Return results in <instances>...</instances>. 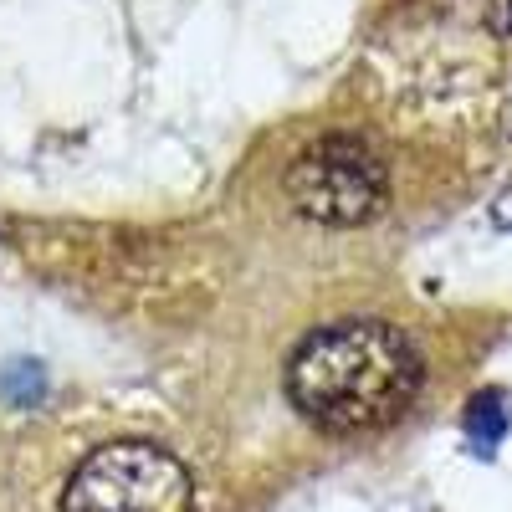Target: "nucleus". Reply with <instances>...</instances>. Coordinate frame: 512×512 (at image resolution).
Returning a JSON list of instances; mask_svg holds the SVG:
<instances>
[{
  "instance_id": "nucleus-3",
  "label": "nucleus",
  "mask_w": 512,
  "mask_h": 512,
  "mask_svg": "<svg viewBox=\"0 0 512 512\" xmlns=\"http://www.w3.org/2000/svg\"><path fill=\"white\" fill-rule=\"evenodd\" d=\"M287 200L297 205V216L318 226H364L390 200V175H384V159L364 139L333 134L292 159Z\"/></svg>"
},
{
  "instance_id": "nucleus-2",
  "label": "nucleus",
  "mask_w": 512,
  "mask_h": 512,
  "mask_svg": "<svg viewBox=\"0 0 512 512\" xmlns=\"http://www.w3.org/2000/svg\"><path fill=\"white\" fill-rule=\"evenodd\" d=\"M190 507H195L190 472L149 441L98 446L62 492V512H190Z\"/></svg>"
},
{
  "instance_id": "nucleus-4",
  "label": "nucleus",
  "mask_w": 512,
  "mask_h": 512,
  "mask_svg": "<svg viewBox=\"0 0 512 512\" xmlns=\"http://www.w3.org/2000/svg\"><path fill=\"white\" fill-rule=\"evenodd\" d=\"M507 400L497 395V390H487V395H477L472 405H466V436H472V446L482 451V456H492L497 451V441L507 436V410H502Z\"/></svg>"
},
{
  "instance_id": "nucleus-5",
  "label": "nucleus",
  "mask_w": 512,
  "mask_h": 512,
  "mask_svg": "<svg viewBox=\"0 0 512 512\" xmlns=\"http://www.w3.org/2000/svg\"><path fill=\"white\" fill-rule=\"evenodd\" d=\"M0 390H6L11 405H36L47 395V379H41V364H11L6 379H0Z\"/></svg>"
},
{
  "instance_id": "nucleus-1",
  "label": "nucleus",
  "mask_w": 512,
  "mask_h": 512,
  "mask_svg": "<svg viewBox=\"0 0 512 512\" xmlns=\"http://www.w3.org/2000/svg\"><path fill=\"white\" fill-rule=\"evenodd\" d=\"M415 344L374 318L318 328L287 364V395L313 425L333 436L379 431L410 410L420 390Z\"/></svg>"
}]
</instances>
